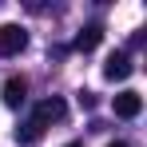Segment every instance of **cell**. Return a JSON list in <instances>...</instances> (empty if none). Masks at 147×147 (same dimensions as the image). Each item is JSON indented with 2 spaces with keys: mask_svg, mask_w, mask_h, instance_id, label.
Instances as JSON below:
<instances>
[{
  "mask_svg": "<svg viewBox=\"0 0 147 147\" xmlns=\"http://www.w3.org/2000/svg\"><path fill=\"white\" fill-rule=\"evenodd\" d=\"M28 48V32L20 24H4L0 28V56H20Z\"/></svg>",
  "mask_w": 147,
  "mask_h": 147,
  "instance_id": "6da1fadb",
  "label": "cell"
},
{
  "mask_svg": "<svg viewBox=\"0 0 147 147\" xmlns=\"http://www.w3.org/2000/svg\"><path fill=\"white\" fill-rule=\"evenodd\" d=\"M64 115H68V107H64V99H40V103H36V111H32V119L40 123V127H48V123H60L64 119Z\"/></svg>",
  "mask_w": 147,
  "mask_h": 147,
  "instance_id": "7a4b0ae2",
  "label": "cell"
},
{
  "mask_svg": "<svg viewBox=\"0 0 147 147\" xmlns=\"http://www.w3.org/2000/svg\"><path fill=\"white\" fill-rule=\"evenodd\" d=\"M139 111H143V96L139 92H119L115 96V115L119 119H135Z\"/></svg>",
  "mask_w": 147,
  "mask_h": 147,
  "instance_id": "3957f363",
  "label": "cell"
},
{
  "mask_svg": "<svg viewBox=\"0 0 147 147\" xmlns=\"http://www.w3.org/2000/svg\"><path fill=\"white\" fill-rule=\"evenodd\" d=\"M103 76L111 80V84H119L131 76V60H127V52H115V56H107V64H103Z\"/></svg>",
  "mask_w": 147,
  "mask_h": 147,
  "instance_id": "277c9868",
  "label": "cell"
},
{
  "mask_svg": "<svg viewBox=\"0 0 147 147\" xmlns=\"http://www.w3.org/2000/svg\"><path fill=\"white\" fill-rule=\"evenodd\" d=\"M24 99H28V84H24V80H16V76H12V80L4 84V107H20Z\"/></svg>",
  "mask_w": 147,
  "mask_h": 147,
  "instance_id": "5b68a950",
  "label": "cell"
},
{
  "mask_svg": "<svg viewBox=\"0 0 147 147\" xmlns=\"http://www.w3.org/2000/svg\"><path fill=\"white\" fill-rule=\"evenodd\" d=\"M99 40H103V28H99V24H88L80 36H76V52H92V48H99Z\"/></svg>",
  "mask_w": 147,
  "mask_h": 147,
  "instance_id": "8992f818",
  "label": "cell"
},
{
  "mask_svg": "<svg viewBox=\"0 0 147 147\" xmlns=\"http://www.w3.org/2000/svg\"><path fill=\"white\" fill-rule=\"evenodd\" d=\"M40 135H44V127H40V123H36V119H28L24 127H20V131H16V139H20V143H28V147L36 143V139H40Z\"/></svg>",
  "mask_w": 147,
  "mask_h": 147,
  "instance_id": "52a82bcc",
  "label": "cell"
},
{
  "mask_svg": "<svg viewBox=\"0 0 147 147\" xmlns=\"http://www.w3.org/2000/svg\"><path fill=\"white\" fill-rule=\"evenodd\" d=\"M96 103H99V99H96V92H80V107H88V111H92Z\"/></svg>",
  "mask_w": 147,
  "mask_h": 147,
  "instance_id": "ba28073f",
  "label": "cell"
},
{
  "mask_svg": "<svg viewBox=\"0 0 147 147\" xmlns=\"http://www.w3.org/2000/svg\"><path fill=\"white\" fill-rule=\"evenodd\" d=\"M107 147H127V143H123V139H115V143H107Z\"/></svg>",
  "mask_w": 147,
  "mask_h": 147,
  "instance_id": "9c48e42d",
  "label": "cell"
},
{
  "mask_svg": "<svg viewBox=\"0 0 147 147\" xmlns=\"http://www.w3.org/2000/svg\"><path fill=\"white\" fill-rule=\"evenodd\" d=\"M64 147H84V143H64Z\"/></svg>",
  "mask_w": 147,
  "mask_h": 147,
  "instance_id": "30bf717a",
  "label": "cell"
}]
</instances>
